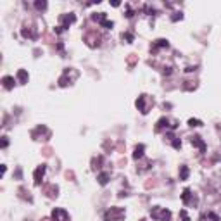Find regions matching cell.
Masks as SVG:
<instances>
[{
	"mask_svg": "<svg viewBox=\"0 0 221 221\" xmlns=\"http://www.w3.org/2000/svg\"><path fill=\"white\" fill-rule=\"evenodd\" d=\"M188 168H186V166H181V168H180V180H186L188 178Z\"/></svg>",
	"mask_w": 221,
	"mask_h": 221,
	"instance_id": "cell-13",
	"label": "cell"
},
{
	"mask_svg": "<svg viewBox=\"0 0 221 221\" xmlns=\"http://www.w3.org/2000/svg\"><path fill=\"white\" fill-rule=\"evenodd\" d=\"M92 19H93V21H97V23H100V24H102L104 21H105V14H104V12L93 14V16H92Z\"/></svg>",
	"mask_w": 221,
	"mask_h": 221,
	"instance_id": "cell-14",
	"label": "cell"
},
{
	"mask_svg": "<svg viewBox=\"0 0 221 221\" xmlns=\"http://www.w3.org/2000/svg\"><path fill=\"white\" fill-rule=\"evenodd\" d=\"M123 40H128V43H130V41H133V35H130V33L123 35Z\"/></svg>",
	"mask_w": 221,
	"mask_h": 221,
	"instance_id": "cell-21",
	"label": "cell"
},
{
	"mask_svg": "<svg viewBox=\"0 0 221 221\" xmlns=\"http://www.w3.org/2000/svg\"><path fill=\"white\" fill-rule=\"evenodd\" d=\"M2 81H4V86H5L7 90H11L14 86V78H12V76H5Z\"/></svg>",
	"mask_w": 221,
	"mask_h": 221,
	"instance_id": "cell-9",
	"label": "cell"
},
{
	"mask_svg": "<svg viewBox=\"0 0 221 221\" xmlns=\"http://www.w3.org/2000/svg\"><path fill=\"white\" fill-rule=\"evenodd\" d=\"M142 221H144V219H142Z\"/></svg>",
	"mask_w": 221,
	"mask_h": 221,
	"instance_id": "cell-26",
	"label": "cell"
},
{
	"mask_svg": "<svg viewBox=\"0 0 221 221\" xmlns=\"http://www.w3.org/2000/svg\"><path fill=\"white\" fill-rule=\"evenodd\" d=\"M74 21H76L74 14H68V16H64V17H62V24L55 28V33H62V31H64V29H68L69 24H71V23H74Z\"/></svg>",
	"mask_w": 221,
	"mask_h": 221,
	"instance_id": "cell-3",
	"label": "cell"
},
{
	"mask_svg": "<svg viewBox=\"0 0 221 221\" xmlns=\"http://www.w3.org/2000/svg\"><path fill=\"white\" fill-rule=\"evenodd\" d=\"M164 126H168V119L162 117V119H159L157 121V128H156V130H161V128H164Z\"/></svg>",
	"mask_w": 221,
	"mask_h": 221,
	"instance_id": "cell-16",
	"label": "cell"
},
{
	"mask_svg": "<svg viewBox=\"0 0 221 221\" xmlns=\"http://www.w3.org/2000/svg\"><path fill=\"white\" fill-rule=\"evenodd\" d=\"M17 80H19V83H26L28 81V73L24 71V69H19V71H17Z\"/></svg>",
	"mask_w": 221,
	"mask_h": 221,
	"instance_id": "cell-11",
	"label": "cell"
},
{
	"mask_svg": "<svg viewBox=\"0 0 221 221\" xmlns=\"http://www.w3.org/2000/svg\"><path fill=\"white\" fill-rule=\"evenodd\" d=\"M162 47H168V41L161 38V40H156V43H154V47H152V50L156 52L157 48H162Z\"/></svg>",
	"mask_w": 221,
	"mask_h": 221,
	"instance_id": "cell-12",
	"label": "cell"
},
{
	"mask_svg": "<svg viewBox=\"0 0 221 221\" xmlns=\"http://www.w3.org/2000/svg\"><path fill=\"white\" fill-rule=\"evenodd\" d=\"M52 218L55 221H68V213L64 209H54L52 211Z\"/></svg>",
	"mask_w": 221,
	"mask_h": 221,
	"instance_id": "cell-4",
	"label": "cell"
},
{
	"mask_svg": "<svg viewBox=\"0 0 221 221\" xmlns=\"http://www.w3.org/2000/svg\"><path fill=\"white\" fill-rule=\"evenodd\" d=\"M192 145H195V147H199L200 152H206V144L200 140V137H192Z\"/></svg>",
	"mask_w": 221,
	"mask_h": 221,
	"instance_id": "cell-7",
	"label": "cell"
},
{
	"mask_svg": "<svg viewBox=\"0 0 221 221\" xmlns=\"http://www.w3.org/2000/svg\"><path fill=\"white\" fill-rule=\"evenodd\" d=\"M145 98H147L145 95H140V97H138V100H137V107H138L140 110H142V114H147V107H145Z\"/></svg>",
	"mask_w": 221,
	"mask_h": 221,
	"instance_id": "cell-6",
	"label": "cell"
},
{
	"mask_svg": "<svg viewBox=\"0 0 221 221\" xmlns=\"http://www.w3.org/2000/svg\"><path fill=\"white\" fill-rule=\"evenodd\" d=\"M180 214H181V218H183V221H190V218H188V214H186L185 211H181Z\"/></svg>",
	"mask_w": 221,
	"mask_h": 221,
	"instance_id": "cell-22",
	"label": "cell"
},
{
	"mask_svg": "<svg viewBox=\"0 0 221 221\" xmlns=\"http://www.w3.org/2000/svg\"><path fill=\"white\" fill-rule=\"evenodd\" d=\"M35 7L40 9V11H43V9L47 7V2H35Z\"/></svg>",
	"mask_w": 221,
	"mask_h": 221,
	"instance_id": "cell-18",
	"label": "cell"
},
{
	"mask_svg": "<svg viewBox=\"0 0 221 221\" xmlns=\"http://www.w3.org/2000/svg\"><path fill=\"white\" fill-rule=\"evenodd\" d=\"M123 218H124V211L121 207H110L109 211L104 214L105 221H123Z\"/></svg>",
	"mask_w": 221,
	"mask_h": 221,
	"instance_id": "cell-2",
	"label": "cell"
},
{
	"mask_svg": "<svg viewBox=\"0 0 221 221\" xmlns=\"http://www.w3.org/2000/svg\"><path fill=\"white\" fill-rule=\"evenodd\" d=\"M7 144H9V140H7V138H4V140H2V147H7Z\"/></svg>",
	"mask_w": 221,
	"mask_h": 221,
	"instance_id": "cell-25",
	"label": "cell"
},
{
	"mask_svg": "<svg viewBox=\"0 0 221 221\" xmlns=\"http://www.w3.org/2000/svg\"><path fill=\"white\" fill-rule=\"evenodd\" d=\"M102 26H104V28H107V29H110V28L114 26V24H112V21H107V19H105V21L102 23Z\"/></svg>",
	"mask_w": 221,
	"mask_h": 221,
	"instance_id": "cell-19",
	"label": "cell"
},
{
	"mask_svg": "<svg viewBox=\"0 0 221 221\" xmlns=\"http://www.w3.org/2000/svg\"><path fill=\"white\" fill-rule=\"evenodd\" d=\"M45 169H47V168H45L43 164L36 168V171H35V183H36V185H40L41 178H43V174H45Z\"/></svg>",
	"mask_w": 221,
	"mask_h": 221,
	"instance_id": "cell-5",
	"label": "cell"
},
{
	"mask_svg": "<svg viewBox=\"0 0 221 221\" xmlns=\"http://www.w3.org/2000/svg\"><path fill=\"white\" fill-rule=\"evenodd\" d=\"M150 216L156 221H169L171 219V211H168L164 207H152Z\"/></svg>",
	"mask_w": 221,
	"mask_h": 221,
	"instance_id": "cell-1",
	"label": "cell"
},
{
	"mask_svg": "<svg viewBox=\"0 0 221 221\" xmlns=\"http://www.w3.org/2000/svg\"><path fill=\"white\" fill-rule=\"evenodd\" d=\"M173 147H174V149H180V147H181V142H180L178 138H174V140H173Z\"/></svg>",
	"mask_w": 221,
	"mask_h": 221,
	"instance_id": "cell-20",
	"label": "cell"
},
{
	"mask_svg": "<svg viewBox=\"0 0 221 221\" xmlns=\"http://www.w3.org/2000/svg\"><path fill=\"white\" fill-rule=\"evenodd\" d=\"M188 124L190 126H202V121H199V119H188Z\"/></svg>",
	"mask_w": 221,
	"mask_h": 221,
	"instance_id": "cell-17",
	"label": "cell"
},
{
	"mask_svg": "<svg viewBox=\"0 0 221 221\" xmlns=\"http://www.w3.org/2000/svg\"><path fill=\"white\" fill-rule=\"evenodd\" d=\"M144 150H145V145H144V144L137 145V149H135V152H133V159H140V157H144Z\"/></svg>",
	"mask_w": 221,
	"mask_h": 221,
	"instance_id": "cell-8",
	"label": "cell"
},
{
	"mask_svg": "<svg viewBox=\"0 0 221 221\" xmlns=\"http://www.w3.org/2000/svg\"><path fill=\"white\" fill-rule=\"evenodd\" d=\"M190 195H192V192H190L188 188H185V190H183V193H181V199H183V202H185V204H188V202H190Z\"/></svg>",
	"mask_w": 221,
	"mask_h": 221,
	"instance_id": "cell-15",
	"label": "cell"
},
{
	"mask_svg": "<svg viewBox=\"0 0 221 221\" xmlns=\"http://www.w3.org/2000/svg\"><path fill=\"white\" fill-rule=\"evenodd\" d=\"M126 17H133V11H130V9H128V12H126Z\"/></svg>",
	"mask_w": 221,
	"mask_h": 221,
	"instance_id": "cell-24",
	"label": "cell"
},
{
	"mask_svg": "<svg viewBox=\"0 0 221 221\" xmlns=\"http://www.w3.org/2000/svg\"><path fill=\"white\" fill-rule=\"evenodd\" d=\"M97 180H98L100 185H107V181H109V173H100V174L97 176Z\"/></svg>",
	"mask_w": 221,
	"mask_h": 221,
	"instance_id": "cell-10",
	"label": "cell"
},
{
	"mask_svg": "<svg viewBox=\"0 0 221 221\" xmlns=\"http://www.w3.org/2000/svg\"><path fill=\"white\" fill-rule=\"evenodd\" d=\"M181 17H183V16H181L180 12H176V14H174V16L171 17V19H173V21H178V19H181Z\"/></svg>",
	"mask_w": 221,
	"mask_h": 221,
	"instance_id": "cell-23",
	"label": "cell"
}]
</instances>
